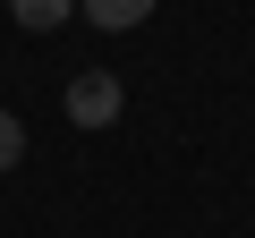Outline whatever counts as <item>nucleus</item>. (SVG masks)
I'll return each instance as SVG.
<instances>
[{"label": "nucleus", "instance_id": "obj_1", "mask_svg": "<svg viewBox=\"0 0 255 238\" xmlns=\"http://www.w3.org/2000/svg\"><path fill=\"white\" fill-rule=\"evenodd\" d=\"M119 111H128L119 68H77L68 77V119H77V128H119Z\"/></svg>", "mask_w": 255, "mask_h": 238}, {"label": "nucleus", "instance_id": "obj_2", "mask_svg": "<svg viewBox=\"0 0 255 238\" xmlns=\"http://www.w3.org/2000/svg\"><path fill=\"white\" fill-rule=\"evenodd\" d=\"M77 17L102 26V34H128V26H145V17H153V0H77Z\"/></svg>", "mask_w": 255, "mask_h": 238}, {"label": "nucleus", "instance_id": "obj_3", "mask_svg": "<svg viewBox=\"0 0 255 238\" xmlns=\"http://www.w3.org/2000/svg\"><path fill=\"white\" fill-rule=\"evenodd\" d=\"M9 17H17L26 34H60V26L77 17V0H9Z\"/></svg>", "mask_w": 255, "mask_h": 238}, {"label": "nucleus", "instance_id": "obj_4", "mask_svg": "<svg viewBox=\"0 0 255 238\" xmlns=\"http://www.w3.org/2000/svg\"><path fill=\"white\" fill-rule=\"evenodd\" d=\"M17 162H26V119L0 111V170H17Z\"/></svg>", "mask_w": 255, "mask_h": 238}]
</instances>
